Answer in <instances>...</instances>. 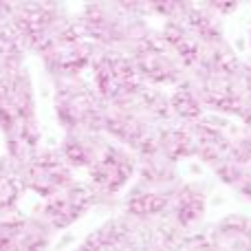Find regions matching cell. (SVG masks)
Masks as SVG:
<instances>
[{
	"instance_id": "9c48e42d",
	"label": "cell",
	"mask_w": 251,
	"mask_h": 251,
	"mask_svg": "<svg viewBox=\"0 0 251 251\" xmlns=\"http://www.w3.org/2000/svg\"><path fill=\"white\" fill-rule=\"evenodd\" d=\"M22 170V181L26 192L38 194L42 201L55 196L71 183H75V170L69 165L60 148H42L35 156H31Z\"/></svg>"
},
{
	"instance_id": "83f0119b",
	"label": "cell",
	"mask_w": 251,
	"mask_h": 251,
	"mask_svg": "<svg viewBox=\"0 0 251 251\" xmlns=\"http://www.w3.org/2000/svg\"><path fill=\"white\" fill-rule=\"evenodd\" d=\"M249 51H251V29H249Z\"/></svg>"
},
{
	"instance_id": "4316f807",
	"label": "cell",
	"mask_w": 251,
	"mask_h": 251,
	"mask_svg": "<svg viewBox=\"0 0 251 251\" xmlns=\"http://www.w3.org/2000/svg\"><path fill=\"white\" fill-rule=\"evenodd\" d=\"M11 16H13V2H2L0 0V25L11 22Z\"/></svg>"
},
{
	"instance_id": "5bb4252c",
	"label": "cell",
	"mask_w": 251,
	"mask_h": 251,
	"mask_svg": "<svg viewBox=\"0 0 251 251\" xmlns=\"http://www.w3.org/2000/svg\"><path fill=\"white\" fill-rule=\"evenodd\" d=\"M29 119H38V110L33 77L25 66L0 77V126Z\"/></svg>"
},
{
	"instance_id": "5b68a950",
	"label": "cell",
	"mask_w": 251,
	"mask_h": 251,
	"mask_svg": "<svg viewBox=\"0 0 251 251\" xmlns=\"http://www.w3.org/2000/svg\"><path fill=\"white\" fill-rule=\"evenodd\" d=\"M53 82V110L64 132L75 130H101L106 122V101L84 75Z\"/></svg>"
},
{
	"instance_id": "d6986e66",
	"label": "cell",
	"mask_w": 251,
	"mask_h": 251,
	"mask_svg": "<svg viewBox=\"0 0 251 251\" xmlns=\"http://www.w3.org/2000/svg\"><path fill=\"white\" fill-rule=\"evenodd\" d=\"M187 236L168 218L139 221L137 251H178Z\"/></svg>"
},
{
	"instance_id": "cb8c5ba5",
	"label": "cell",
	"mask_w": 251,
	"mask_h": 251,
	"mask_svg": "<svg viewBox=\"0 0 251 251\" xmlns=\"http://www.w3.org/2000/svg\"><path fill=\"white\" fill-rule=\"evenodd\" d=\"M227 159L251 170V126L236 124L234 141H231V150H229V154H227Z\"/></svg>"
},
{
	"instance_id": "7c38bea8",
	"label": "cell",
	"mask_w": 251,
	"mask_h": 251,
	"mask_svg": "<svg viewBox=\"0 0 251 251\" xmlns=\"http://www.w3.org/2000/svg\"><path fill=\"white\" fill-rule=\"evenodd\" d=\"M95 51H97L95 44L88 42L77 31V33L53 44L49 51H44L40 55V62H42L44 71H47V75L51 79L77 77V75H84V71L91 69Z\"/></svg>"
},
{
	"instance_id": "30bf717a",
	"label": "cell",
	"mask_w": 251,
	"mask_h": 251,
	"mask_svg": "<svg viewBox=\"0 0 251 251\" xmlns=\"http://www.w3.org/2000/svg\"><path fill=\"white\" fill-rule=\"evenodd\" d=\"M57 231L40 216L20 209L0 214V251H47Z\"/></svg>"
},
{
	"instance_id": "ba28073f",
	"label": "cell",
	"mask_w": 251,
	"mask_h": 251,
	"mask_svg": "<svg viewBox=\"0 0 251 251\" xmlns=\"http://www.w3.org/2000/svg\"><path fill=\"white\" fill-rule=\"evenodd\" d=\"M91 82L106 104L117 101L134 93L143 82L132 64V57L126 51L115 49H97L91 62Z\"/></svg>"
},
{
	"instance_id": "52a82bcc",
	"label": "cell",
	"mask_w": 251,
	"mask_h": 251,
	"mask_svg": "<svg viewBox=\"0 0 251 251\" xmlns=\"http://www.w3.org/2000/svg\"><path fill=\"white\" fill-rule=\"evenodd\" d=\"M117 201L106 199L104 194L95 190L88 181H75L55 196L42 201L38 214L53 227L55 231L69 229L77 221H82L91 209L95 207H110Z\"/></svg>"
},
{
	"instance_id": "8fae6325",
	"label": "cell",
	"mask_w": 251,
	"mask_h": 251,
	"mask_svg": "<svg viewBox=\"0 0 251 251\" xmlns=\"http://www.w3.org/2000/svg\"><path fill=\"white\" fill-rule=\"evenodd\" d=\"M137 170H139L137 152L113 141L110 148L106 150V154L86 174H88V183L100 194H104L106 199L117 201L119 194L130 185V181L137 178Z\"/></svg>"
},
{
	"instance_id": "d4e9b609",
	"label": "cell",
	"mask_w": 251,
	"mask_h": 251,
	"mask_svg": "<svg viewBox=\"0 0 251 251\" xmlns=\"http://www.w3.org/2000/svg\"><path fill=\"white\" fill-rule=\"evenodd\" d=\"M178 251H223L207 234H190Z\"/></svg>"
},
{
	"instance_id": "484cf974",
	"label": "cell",
	"mask_w": 251,
	"mask_h": 251,
	"mask_svg": "<svg viewBox=\"0 0 251 251\" xmlns=\"http://www.w3.org/2000/svg\"><path fill=\"white\" fill-rule=\"evenodd\" d=\"M236 192H238L243 199H247V201H251V170L247 172V176L243 178V183H240L238 187H236Z\"/></svg>"
},
{
	"instance_id": "ffe728a7",
	"label": "cell",
	"mask_w": 251,
	"mask_h": 251,
	"mask_svg": "<svg viewBox=\"0 0 251 251\" xmlns=\"http://www.w3.org/2000/svg\"><path fill=\"white\" fill-rule=\"evenodd\" d=\"M207 236L223 251H251V216L227 214L209 227Z\"/></svg>"
},
{
	"instance_id": "e0dca14e",
	"label": "cell",
	"mask_w": 251,
	"mask_h": 251,
	"mask_svg": "<svg viewBox=\"0 0 251 251\" xmlns=\"http://www.w3.org/2000/svg\"><path fill=\"white\" fill-rule=\"evenodd\" d=\"M113 139L101 130H75L64 132L60 139V152L73 170H91L106 154Z\"/></svg>"
},
{
	"instance_id": "7a4b0ae2",
	"label": "cell",
	"mask_w": 251,
	"mask_h": 251,
	"mask_svg": "<svg viewBox=\"0 0 251 251\" xmlns=\"http://www.w3.org/2000/svg\"><path fill=\"white\" fill-rule=\"evenodd\" d=\"M139 170L134 183L122 199V212L137 221L165 218L183 178L176 165L156 154H137Z\"/></svg>"
},
{
	"instance_id": "6da1fadb",
	"label": "cell",
	"mask_w": 251,
	"mask_h": 251,
	"mask_svg": "<svg viewBox=\"0 0 251 251\" xmlns=\"http://www.w3.org/2000/svg\"><path fill=\"white\" fill-rule=\"evenodd\" d=\"M172 119L170 91L154 86H139L134 93L106 104L104 132L128 150L141 152L159 126Z\"/></svg>"
},
{
	"instance_id": "f1b7e54d",
	"label": "cell",
	"mask_w": 251,
	"mask_h": 251,
	"mask_svg": "<svg viewBox=\"0 0 251 251\" xmlns=\"http://www.w3.org/2000/svg\"><path fill=\"white\" fill-rule=\"evenodd\" d=\"M73 251H77V249H73Z\"/></svg>"
},
{
	"instance_id": "277c9868",
	"label": "cell",
	"mask_w": 251,
	"mask_h": 251,
	"mask_svg": "<svg viewBox=\"0 0 251 251\" xmlns=\"http://www.w3.org/2000/svg\"><path fill=\"white\" fill-rule=\"evenodd\" d=\"M11 25L26 53L38 57L79 31L75 13L60 2H13Z\"/></svg>"
},
{
	"instance_id": "4fadbf2b",
	"label": "cell",
	"mask_w": 251,
	"mask_h": 251,
	"mask_svg": "<svg viewBox=\"0 0 251 251\" xmlns=\"http://www.w3.org/2000/svg\"><path fill=\"white\" fill-rule=\"evenodd\" d=\"M236 126L221 115H205L203 119L192 124V139H194V159L201 163L216 168L223 159H227L234 141Z\"/></svg>"
},
{
	"instance_id": "8992f818",
	"label": "cell",
	"mask_w": 251,
	"mask_h": 251,
	"mask_svg": "<svg viewBox=\"0 0 251 251\" xmlns=\"http://www.w3.org/2000/svg\"><path fill=\"white\" fill-rule=\"evenodd\" d=\"M132 64L139 73V79L154 88H170L183 82L190 75V69L183 64L168 40L159 29H152L137 47L130 51Z\"/></svg>"
},
{
	"instance_id": "ac0fdd59",
	"label": "cell",
	"mask_w": 251,
	"mask_h": 251,
	"mask_svg": "<svg viewBox=\"0 0 251 251\" xmlns=\"http://www.w3.org/2000/svg\"><path fill=\"white\" fill-rule=\"evenodd\" d=\"M205 212H207V192H205V187L194 181H183L176 194H174V201L170 205V212L165 218L172 221L185 234H190L196 225H201V221L205 218Z\"/></svg>"
},
{
	"instance_id": "2e32d148",
	"label": "cell",
	"mask_w": 251,
	"mask_h": 251,
	"mask_svg": "<svg viewBox=\"0 0 251 251\" xmlns=\"http://www.w3.org/2000/svg\"><path fill=\"white\" fill-rule=\"evenodd\" d=\"M156 154L170 163L178 165L185 159H194V139H192V124L170 119L156 128L152 139L146 143L139 154Z\"/></svg>"
},
{
	"instance_id": "603a6c76",
	"label": "cell",
	"mask_w": 251,
	"mask_h": 251,
	"mask_svg": "<svg viewBox=\"0 0 251 251\" xmlns=\"http://www.w3.org/2000/svg\"><path fill=\"white\" fill-rule=\"evenodd\" d=\"M25 57L26 49L22 47L13 25L2 22L0 25V77L13 73V71L25 69Z\"/></svg>"
},
{
	"instance_id": "7402d4cb",
	"label": "cell",
	"mask_w": 251,
	"mask_h": 251,
	"mask_svg": "<svg viewBox=\"0 0 251 251\" xmlns=\"http://www.w3.org/2000/svg\"><path fill=\"white\" fill-rule=\"evenodd\" d=\"M26 192L22 170L7 154H0V214L16 209L18 201Z\"/></svg>"
},
{
	"instance_id": "44dd1931",
	"label": "cell",
	"mask_w": 251,
	"mask_h": 251,
	"mask_svg": "<svg viewBox=\"0 0 251 251\" xmlns=\"http://www.w3.org/2000/svg\"><path fill=\"white\" fill-rule=\"evenodd\" d=\"M170 108H172V119L185 124H194L199 119H203L207 113V106L203 101L199 86L194 84V79L187 75L178 86H174L170 91Z\"/></svg>"
},
{
	"instance_id": "3957f363",
	"label": "cell",
	"mask_w": 251,
	"mask_h": 251,
	"mask_svg": "<svg viewBox=\"0 0 251 251\" xmlns=\"http://www.w3.org/2000/svg\"><path fill=\"white\" fill-rule=\"evenodd\" d=\"M79 33L97 49H115L130 53L154 26L143 16L117 2H88L75 13Z\"/></svg>"
},
{
	"instance_id": "9a60e30c",
	"label": "cell",
	"mask_w": 251,
	"mask_h": 251,
	"mask_svg": "<svg viewBox=\"0 0 251 251\" xmlns=\"http://www.w3.org/2000/svg\"><path fill=\"white\" fill-rule=\"evenodd\" d=\"M139 221L119 212L82 240L77 251H137Z\"/></svg>"
}]
</instances>
